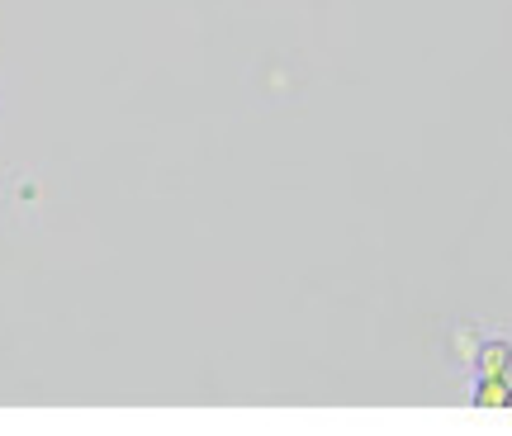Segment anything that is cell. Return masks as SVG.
Masks as SVG:
<instances>
[{"instance_id":"obj_1","label":"cell","mask_w":512,"mask_h":436,"mask_svg":"<svg viewBox=\"0 0 512 436\" xmlns=\"http://www.w3.org/2000/svg\"><path fill=\"white\" fill-rule=\"evenodd\" d=\"M479 375H498V380H508L512 375V346L508 342L479 346Z\"/></svg>"}]
</instances>
